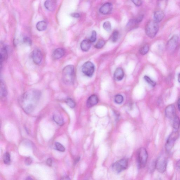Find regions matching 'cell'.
<instances>
[{"label": "cell", "instance_id": "7bdbcfd3", "mask_svg": "<svg viewBox=\"0 0 180 180\" xmlns=\"http://www.w3.org/2000/svg\"><path fill=\"white\" fill-rule=\"evenodd\" d=\"M64 178H63V179H66V180L69 179H70L69 178H68V177H64Z\"/></svg>", "mask_w": 180, "mask_h": 180}, {"label": "cell", "instance_id": "f1b7e54d", "mask_svg": "<svg viewBox=\"0 0 180 180\" xmlns=\"http://www.w3.org/2000/svg\"><path fill=\"white\" fill-rule=\"evenodd\" d=\"M119 32L115 30L111 36V40L113 42H116L119 38Z\"/></svg>", "mask_w": 180, "mask_h": 180}, {"label": "cell", "instance_id": "277c9868", "mask_svg": "<svg viewBox=\"0 0 180 180\" xmlns=\"http://www.w3.org/2000/svg\"><path fill=\"white\" fill-rule=\"evenodd\" d=\"M148 157V153L146 149L140 148L138 154V164L140 168H143L146 166Z\"/></svg>", "mask_w": 180, "mask_h": 180}, {"label": "cell", "instance_id": "ac0fdd59", "mask_svg": "<svg viewBox=\"0 0 180 180\" xmlns=\"http://www.w3.org/2000/svg\"><path fill=\"white\" fill-rule=\"evenodd\" d=\"M124 75V72L123 69L121 68H119L115 70L114 77L115 80L120 81L123 79Z\"/></svg>", "mask_w": 180, "mask_h": 180}, {"label": "cell", "instance_id": "ffe728a7", "mask_svg": "<svg viewBox=\"0 0 180 180\" xmlns=\"http://www.w3.org/2000/svg\"><path fill=\"white\" fill-rule=\"evenodd\" d=\"M8 58V51L5 45H3L1 47V64L2 66V63L6 60Z\"/></svg>", "mask_w": 180, "mask_h": 180}, {"label": "cell", "instance_id": "2e32d148", "mask_svg": "<svg viewBox=\"0 0 180 180\" xmlns=\"http://www.w3.org/2000/svg\"><path fill=\"white\" fill-rule=\"evenodd\" d=\"M44 6L49 11H53L56 7V2L55 0H47L45 2Z\"/></svg>", "mask_w": 180, "mask_h": 180}, {"label": "cell", "instance_id": "b9f144b4", "mask_svg": "<svg viewBox=\"0 0 180 180\" xmlns=\"http://www.w3.org/2000/svg\"><path fill=\"white\" fill-rule=\"evenodd\" d=\"M178 105H180V98L178 100Z\"/></svg>", "mask_w": 180, "mask_h": 180}, {"label": "cell", "instance_id": "7c38bea8", "mask_svg": "<svg viewBox=\"0 0 180 180\" xmlns=\"http://www.w3.org/2000/svg\"><path fill=\"white\" fill-rule=\"evenodd\" d=\"M113 5L110 3H105L101 7L99 10L100 13L103 14H108L112 11Z\"/></svg>", "mask_w": 180, "mask_h": 180}, {"label": "cell", "instance_id": "e575fe53", "mask_svg": "<svg viewBox=\"0 0 180 180\" xmlns=\"http://www.w3.org/2000/svg\"><path fill=\"white\" fill-rule=\"evenodd\" d=\"M96 31H93L92 32L91 36L90 41L92 43L96 42Z\"/></svg>", "mask_w": 180, "mask_h": 180}, {"label": "cell", "instance_id": "7a4b0ae2", "mask_svg": "<svg viewBox=\"0 0 180 180\" xmlns=\"http://www.w3.org/2000/svg\"><path fill=\"white\" fill-rule=\"evenodd\" d=\"M75 79V68L73 65L66 66L64 68L62 73V79L66 84H73Z\"/></svg>", "mask_w": 180, "mask_h": 180}, {"label": "cell", "instance_id": "8fae6325", "mask_svg": "<svg viewBox=\"0 0 180 180\" xmlns=\"http://www.w3.org/2000/svg\"><path fill=\"white\" fill-rule=\"evenodd\" d=\"M165 113L168 118L173 120L176 116L175 105H169L165 109Z\"/></svg>", "mask_w": 180, "mask_h": 180}, {"label": "cell", "instance_id": "603a6c76", "mask_svg": "<svg viewBox=\"0 0 180 180\" xmlns=\"http://www.w3.org/2000/svg\"><path fill=\"white\" fill-rule=\"evenodd\" d=\"M7 91L6 90L5 84L1 81V98H5L7 97Z\"/></svg>", "mask_w": 180, "mask_h": 180}, {"label": "cell", "instance_id": "d6986e66", "mask_svg": "<svg viewBox=\"0 0 180 180\" xmlns=\"http://www.w3.org/2000/svg\"><path fill=\"white\" fill-rule=\"evenodd\" d=\"M91 42L90 40H84L81 43L80 47L83 51H88L91 46Z\"/></svg>", "mask_w": 180, "mask_h": 180}, {"label": "cell", "instance_id": "30bf717a", "mask_svg": "<svg viewBox=\"0 0 180 180\" xmlns=\"http://www.w3.org/2000/svg\"><path fill=\"white\" fill-rule=\"evenodd\" d=\"M32 56L33 62L36 65H39L41 63L42 59V55L40 50H34L32 52Z\"/></svg>", "mask_w": 180, "mask_h": 180}, {"label": "cell", "instance_id": "d590c367", "mask_svg": "<svg viewBox=\"0 0 180 180\" xmlns=\"http://www.w3.org/2000/svg\"><path fill=\"white\" fill-rule=\"evenodd\" d=\"M131 1L137 7H139L142 4V0H131Z\"/></svg>", "mask_w": 180, "mask_h": 180}, {"label": "cell", "instance_id": "5bb4252c", "mask_svg": "<svg viewBox=\"0 0 180 180\" xmlns=\"http://www.w3.org/2000/svg\"><path fill=\"white\" fill-rule=\"evenodd\" d=\"M65 54V49L62 48H59L56 49L53 51L52 56L53 59H58L63 57Z\"/></svg>", "mask_w": 180, "mask_h": 180}, {"label": "cell", "instance_id": "d6a6232c", "mask_svg": "<svg viewBox=\"0 0 180 180\" xmlns=\"http://www.w3.org/2000/svg\"><path fill=\"white\" fill-rule=\"evenodd\" d=\"M105 42L104 40H100L95 45V47L98 49L102 48L105 44Z\"/></svg>", "mask_w": 180, "mask_h": 180}, {"label": "cell", "instance_id": "44dd1931", "mask_svg": "<svg viewBox=\"0 0 180 180\" xmlns=\"http://www.w3.org/2000/svg\"><path fill=\"white\" fill-rule=\"evenodd\" d=\"M54 121L58 125L60 126H63L64 124V120L63 117L59 114H54L53 117Z\"/></svg>", "mask_w": 180, "mask_h": 180}, {"label": "cell", "instance_id": "4dcf8cb0", "mask_svg": "<svg viewBox=\"0 0 180 180\" xmlns=\"http://www.w3.org/2000/svg\"><path fill=\"white\" fill-rule=\"evenodd\" d=\"M123 97L121 95L118 94L115 97L114 101L117 104H121L123 102Z\"/></svg>", "mask_w": 180, "mask_h": 180}, {"label": "cell", "instance_id": "52a82bcc", "mask_svg": "<svg viewBox=\"0 0 180 180\" xmlns=\"http://www.w3.org/2000/svg\"><path fill=\"white\" fill-rule=\"evenodd\" d=\"M128 161L127 159H123L119 160L113 164L112 168L114 171L117 173L125 170L127 168Z\"/></svg>", "mask_w": 180, "mask_h": 180}, {"label": "cell", "instance_id": "83f0119b", "mask_svg": "<svg viewBox=\"0 0 180 180\" xmlns=\"http://www.w3.org/2000/svg\"><path fill=\"white\" fill-rule=\"evenodd\" d=\"M55 147L56 150L59 152H63L65 151V148L61 143L58 142L55 143Z\"/></svg>", "mask_w": 180, "mask_h": 180}, {"label": "cell", "instance_id": "cb8c5ba5", "mask_svg": "<svg viewBox=\"0 0 180 180\" xmlns=\"http://www.w3.org/2000/svg\"><path fill=\"white\" fill-rule=\"evenodd\" d=\"M173 127L174 129L177 131L180 127V120L179 117L176 115L173 119Z\"/></svg>", "mask_w": 180, "mask_h": 180}, {"label": "cell", "instance_id": "1f68e13d", "mask_svg": "<svg viewBox=\"0 0 180 180\" xmlns=\"http://www.w3.org/2000/svg\"><path fill=\"white\" fill-rule=\"evenodd\" d=\"M103 27L104 29L107 32H110L111 30V25L109 22H105L103 24Z\"/></svg>", "mask_w": 180, "mask_h": 180}, {"label": "cell", "instance_id": "d4e9b609", "mask_svg": "<svg viewBox=\"0 0 180 180\" xmlns=\"http://www.w3.org/2000/svg\"><path fill=\"white\" fill-rule=\"evenodd\" d=\"M149 50V45L148 44H145L141 47L139 53L142 55H145L148 53Z\"/></svg>", "mask_w": 180, "mask_h": 180}, {"label": "cell", "instance_id": "5b68a950", "mask_svg": "<svg viewBox=\"0 0 180 180\" xmlns=\"http://www.w3.org/2000/svg\"><path fill=\"white\" fill-rule=\"evenodd\" d=\"M179 136V133L177 131L172 132L169 135L165 145V148L167 152L170 151L174 145L175 141L178 138Z\"/></svg>", "mask_w": 180, "mask_h": 180}, {"label": "cell", "instance_id": "74e56055", "mask_svg": "<svg viewBox=\"0 0 180 180\" xmlns=\"http://www.w3.org/2000/svg\"><path fill=\"white\" fill-rule=\"evenodd\" d=\"M47 164L49 166H51L52 165L53 160L51 158H49L47 159L46 161Z\"/></svg>", "mask_w": 180, "mask_h": 180}, {"label": "cell", "instance_id": "6da1fadb", "mask_svg": "<svg viewBox=\"0 0 180 180\" xmlns=\"http://www.w3.org/2000/svg\"><path fill=\"white\" fill-rule=\"evenodd\" d=\"M41 92L36 90H28L20 97L19 101L25 112L32 113L34 110L41 96Z\"/></svg>", "mask_w": 180, "mask_h": 180}, {"label": "cell", "instance_id": "e0dca14e", "mask_svg": "<svg viewBox=\"0 0 180 180\" xmlns=\"http://www.w3.org/2000/svg\"><path fill=\"white\" fill-rule=\"evenodd\" d=\"M165 16V14L162 10H157L154 12V20L159 23L164 19Z\"/></svg>", "mask_w": 180, "mask_h": 180}, {"label": "cell", "instance_id": "7402d4cb", "mask_svg": "<svg viewBox=\"0 0 180 180\" xmlns=\"http://www.w3.org/2000/svg\"><path fill=\"white\" fill-rule=\"evenodd\" d=\"M47 27V23L44 21L39 22L36 24V28L39 31H43L46 30Z\"/></svg>", "mask_w": 180, "mask_h": 180}, {"label": "cell", "instance_id": "3957f363", "mask_svg": "<svg viewBox=\"0 0 180 180\" xmlns=\"http://www.w3.org/2000/svg\"><path fill=\"white\" fill-rule=\"evenodd\" d=\"M159 29L158 23L155 20H150L147 23L145 27V32L147 35L150 38L156 36Z\"/></svg>", "mask_w": 180, "mask_h": 180}, {"label": "cell", "instance_id": "ee69618b", "mask_svg": "<svg viewBox=\"0 0 180 180\" xmlns=\"http://www.w3.org/2000/svg\"><path fill=\"white\" fill-rule=\"evenodd\" d=\"M26 179L27 180H31V179H33L32 178H31L30 177H27V178H26Z\"/></svg>", "mask_w": 180, "mask_h": 180}, {"label": "cell", "instance_id": "836d02e7", "mask_svg": "<svg viewBox=\"0 0 180 180\" xmlns=\"http://www.w3.org/2000/svg\"><path fill=\"white\" fill-rule=\"evenodd\" d=\"M23 42L25 44L28 45V46H30L32 44V40L28 37H24L23 39Z\"/></svg>", "mask_w": 180, "mask_h": 180}, {"label": "cell", "instance_id": "484cf974", "mask_svg": "<svg viewBox=\"0 0 180 180\" xmlns=\"http://www.w3.org/2000/svg\"><path fill=\"white\" fill-rule=\"evenodd\" d=\"M66 104L72 108H74L76 106V103L73 99L71 98H68L66 100Z\"/></svg>", "mask_w": 180, "mask_h": 180}, {"label": "cell", "instance_id": "f546056e", "mask_svg": "<svg viewBox=\"0 0 180 180\" xmlns=\"http://www.w3.org/2000/svg\"><path fill=\"white\" fill-rule=\"evenodd\" d=\"M144 78L145 80V81L147 82L148 84L150 85L151 86L153 87L156 86V82L154 81V80L151 79L150 77H148V76H145L144 77Z\"/></svg>", "mask_w": 180, "mask_h": 180}, {"label": "cell", "instance_id": "ba28073f", "mask_svg": "<svg viewBox=\"0 0 180 180\" xmlns=\"http://www.w3.org/2000/svg\"><path fill=\"white\" fill-rule=\"evenodd\" d=\"M95 70L94 64L90 61L87 62L82 66V71L85 75L89 77L93 75Z\"/></svg>", "mask_w": 180, "mask_h": 180}, {"label": "cell", "instance_id": "4fadbf2b", "mask_svg": "<svg viewBox=\"0 0 180 180\" xmlns=\"http://www.w3.org/2000/svg\"><path fill=\"white\" fill-rule=\"evenodd\" d=\"M139 23L140 22L138 21L136 18L135 19L130 20L128 22L126 26V30L129 32L137 28Z\"/></svg>", "mask_w": 180, "mask_h": 180}, {"label": "cell", "instance_id": "9c48e42d", "mask_svg": "<svg viewBox=\"0 0 180 180\" xmlns=\"http://www.w3.org/2000/svg\"><path fill=\"white\" fill-rule=\"evenodd\" d=\"M179 37L177 35H174L170 39L166 45V49L169 52H173L176 49Z\"/></svg>", "mask_w": 180, "mask_h": 180}, {"label": "cell", "instance_id": "8d00e7d4", "mask_svg": "<svg viewBox=\"0 0 180 180\" xmlns=\"http://www.w3.org/2000/svg\"><path fill=\"white\" fill-rule=\"evenodd\" d=\"M32 159L31 157H29L26 158L25 161V164L27 165H29L32 164Z\"/></svg>", "mask_w": 180, "mask_h": 180}, {"label": "cell", "instance_id": "f35d334b", "mask_svg": "<svg viewBox=\"0 0 180 180\" xmlns=\"http://www.w3.org/2000/svg\"><path fill=\"white\" fill-rule=\"evenodd\" d=\"M72 16L73 17L79 18L80 17V15L79 14L74 13L72 14Z\"/></svg>", "mask_w": 180, "mask_h": 180}, {"label": "cell", "instance_id": "60d3db41", "mask_svg": "<svg viewBox=\"0 0 180 180\" xmlns=\"http://www.w3.org/2000/svg\"><path fill=\"white\" fill-rule=\"evenodd\" d=\"M178 80L180 83V73H179L178 75Z\"/></svg>", "mask_w": 180, "mask_h": 180}, {"label": "cell", "instance_id": "ab89813d", "mask_svg": "<svg viewBox=\"0 0 180 180\" xmlns=\"http://www.w3.org/2000/svg\"><path fill=\"white\" fill-rule=\"evenodd\" d=\"M177 165V166L178 167L179 169H180V160L178 161Z\"/></svg>", "mask_w": 180, "mask_h": 180}, {"label": "cell", "instance_id": "9a60e30c", "mask_svg": "<svg viewBox=\"0 0 180 180\" xmlns=\"http://www.w3.org/2000/svg\"><path fill=\"white\" fill-rule=\"evenodd\" d=\"M99 99L96 95H93L88 98L87 102V105L88 107L94 106L98 103Z\"/></svg>", "mask_w": 180, "mask_h": 180}, {"label": "cell", "instance_id": "4316f807", "mask_svg": "<svg viewBox=\"0 0 180 180\" xmlns=\"http://www.w3.org/2000/svg\"><path fill=\"white\" fill-rule=\"evenodd\" d=\"M3 158L4 162L5 164L8 165L10 164L11 158H10V155L9 153H6L4 155Z\"/></svg>", "mask_w": 180, "mask_h": 180}, {"label": "cell", "instance_id": "8992f818", "mask_svg": "<svg viewBox=\"0 0 180 180\" xmlns=\"http://www.w3.org/2000/svg\"><path fill=\"white\" fill-rule=\"evenodd\" d=\"M167 165V159L164 156H160L156 161V168L159 172H164L166 171Z\"/></svg>", "mask_w": 180, "mask_h": 180}]
</instances>
